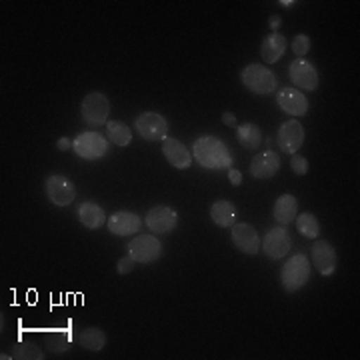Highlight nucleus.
Returning a JSON list of instances; mask_svg holds the SVG:
<instances>
[{"label":"nucleus","instance_id":"1","mask_svg":"<svg viewBox=\"0 0 360 360\" xmlns=\"http://www.w3.org/2000/svg\"><path fill=\"white\" fill-rule=\"evenodd\" d=\"M193 158L205 168H226L232 165V155L229 146L217 136H200L194 141Z\"/></svg>","mask_w":360,"mask_h":360},{"label":"nucleus","instance_id":"2","mask_svg":"<svg viewBox=\"0 0 360 360\" xmlns=\"http://www.w3.org/2000/svg\"><path fill=\"white\" fill-rule=\"evenodd\" d=\"M310 278V260L307 255L298 252L290 260L284 262L281 270V281L286 292H298Z\"/></svg>","mask_w":360,"mask_h":360},{"label":"nucleus","instance_id":"3","mask_svg":"<svg viewBox=\"0 0 360 360\" xmlns=\"http://www.w3.org/2000/svg\"><path fill=\"white\" fill-rule=\"evenodd\" d=\"M243 84L255 94H270L276 90L278 82H276V75L270 68L255 63L243 70Z\"/></svg>","mask_w":360,"mask_h":360},{"label":"nucleus","instance_id":"4","mask_svg":"<svg viewBox=\"0 0 360 360\" xmlns=\"http://www.w3.org/2000/svg\"><path fill=\"white\" fill-rule=\"evenodd\" d=\"M72 150L84 160H98L108 153V139L101 132H92V130L80 132L72 141Z\"/></svg>","mask_w":360,"mask_h":360},{"label":"nucleus","instance_id":"5","mask_svg":"<svg viewBox=\"0 0 360 360\" xmlns=\"http://www.w3.org/2000/svg\"><path fill=\"white\" fill-rule=\"evenodd\" d=\"M110 103L103 92H90L82 101V118L89 127H103L108 122Z\"/></svg>","mask_w":360,"mask_h":360},{"label":"nucleus","instance_id":"6","mask_svg":"<svg viewBox=\"0 0 360 360\" xmlns=\"http://www.w3.org/2000/svg\"><path fill=\"white\" fill-rule=\"evenodd\" d=\"M129 255L134 262L150 264V262H156L160 258L162 245L153 234H141V236L132 238V243H129Z\"/></svg>","mask_w":360,"mask_h":360},{"label":"nucleus","instance_id":"7","mask_svg":"<svg viewBox=\"0 0 360 360\" xmlns=\"http://www.w3.org/2000/svg\"><path fill=\"white\" fill-rule=\"evenodd\" d=\"M44 188H46L49 200L56 206H68L77 198V186L72 184V180L60 176V174L49 176L44 182Z\"/></svg>","mask_w":360,"mask_h":360},{"label":"nucleus","instance_id":"8","mask_svg":"<svg viewBox=\"0 0 360 360\" xmlns=\"http://www.w3.org/2000/svg\"><path fill=\"white\" fill-rule=\"evenodd\" d=\"M134 129L144 141H165L168 132V122L158 112H142L134 120Z\"/></svg>","mask_w":360,"mask_h":360},{"label":"nucleus","instance_id":"9","mask_svg":"<svg viewBox=\"0 0 360 360\" xmlns=\"http://www.w3.org/2000/svg\"><path fill=\"white\" fill-rule=\"evenodd\" d=\"M290 246H292V236L288 234L286 229H281V226L270 229L262 238V250L272 260H281L286 257Z\"/></svg>","mask_w":360,"mask_h":360},{"label":"nucleus","instance_id":"10","mask_svg":"<svg viewBox=\"0 0 360 360\" xmlns=\"http://www.w3.org/2000/svg\"><path fill=\"white\" fill-rule=\"evenodd\" d=\"M232 245L236 246L240 252H245L248 257H255L260 250V236H258L257 229L252 224H246V222H240V224H232Z\"/></svg>","mask_w":360,"mask_h":360},{"label":"nucleus","instance_id":"11","mask_svg":"<svg viewBox=\"0 0 360 360\" xmlns=\"http://www.w3.org/2000/svg\"><path fill=\"white\" fill-rule=\"evenodd\" d=\"M288 75L292 84L302 90H316L319 89V72L314 65L307 58H296L288 66Z\"/></svg>","mask_w":360,"mask_h":360},{"label":"nucleus","instance_id":"12","mask_svg":"<svg viewBox=\"0 0 360 360\" xmlns=\"http://www.w3.org/2000/svg\"><path fill=\"white\" fill-rule=\"evenodd\" d=\"M278 148L286 155H296V150L302 146L304 142V129L298 120H286L283 127L278 129Z\"/></svg>","mask_w":360,"mask_h":360},{"label":"nucleus","instance_id":"13","mask_svg":"<svg viewBox=\"0 0 360 360\" xmlns=\"http://www.w3.org/2000/svg\"><path fill=\"white\" fill-rule=\"evenodd\" d=\"M146 224L148 229L156 234H168L176 229L179 224V214L174 208L170 206H155L153 210H148L146 214Z\"/></svg>","mask_w":360,"mask_h":360},{"label":"nucleus","instance_id":"14","mask_svg":"<svg viewBox=\"0 0 360 360\" xmlns=\"http://www.w3.org/2000/svg\"><path fill=\"white\" fill-rule=\"evenodd\" d=\"M310 260L321 272L322 276H330L336 270V250L335 246L326 240H319L310 248Z\"/></svg>","mask_w":360,"mask_h":360},{"label":"nucleus","instance_id":"15","mask_svg":"<svg viewBox=\"0 0 360 360\" xmlns=\"http://www.w3.org/2000/svg\"><path fill=\"white\" fill-rule=\"evenodd\" d=\"M276 103H278V106L283 108L286 115L290 116H304L309 112V101H307V96L298 89H292V86H286V89L278 90Z\"/></svg>","mask_w":360,"mask_h":360},{"label":"nucleus","instance_id":"16","mask_svg":"<svg viewBox=\"0 0 360 360\" xmlns=\"http://www.w3.org/2000/svg\"><path fill=\"white\" fill-rule=\"evenodd\" d=\"M141 217L134 214V212H129V210H118L106 220L108 231L116 234V236H130V234L141 231Z\"/></svg>","mask_w":360,"mask_h":360},{"label":"nucleus","instance_id":"17","mask_svg":"<svg viewBox=\"0 0 360 360\" xmlns=\"http://www.w3.org/2000/svg\"><path fill=\"white\" fill-rule=\"evenodd\" d=\"M281 168V156L274 150H264L252 158L250 162V174L257 180H269L272 179Z\"/></svg>","mask_w":360,"mask_h":360},{"label":"nucleus","instance_id":"18","mask_svg":"<svg viewBox=\"0 0 360 360\" xmlns=\"http://www.w3.org/2000/svg\"><path fill=\"white\" fill-rule=\"evenodd\" d=\"M162 153H165V158H167L168 162L174 168L186 170V168L193 165V153H191L179 139H170V136H167L165 142H162Z\"/></svg>","mask_w":360,"mask_h":360},{"label":"nucleus","instance_id":"19","mask_svg":"<svg viewBox=\"0 0 360 360\" xmlns=\"http://www.w3.org/2000/svg\"><path fill=\"white\" fill-rule=\"evenodd\" d=\"M288 49V42L284 39L281 32H272L270 37L262 40L260 44V54H262V60L266 65H274L276 60H281L284 56V52Z\"/></svg>","mask_w":360,"mask_h":360},{"label":"nucleus","instance_id":"20","mask_svg":"<svg viewBox=\"0 0 360 360\" xmlns=\"http://www.w3.org/2000/svg\"><path fill=\"white\" fill-rule=\"evenodd\" d=\"M78 220L84 224V229L96 231L106 222V214H104L103 206L89 200V202H82L78 206Z\"/></svg>","mask_w":360,"mask_h":360},{"label":"nucleus","instance_id":"21","mask_svg":"<svg viewBox=\"0 0 360 360\" xmlns=\"http://www.w3.org/2000/svg\"><path fill=\"white\" fill-rule=\"evenodd\" d=\"M298 217V200L292 194H283L276 202H274V219L278 224H290Z\"/></svg>","mask_w":360,"mask_h":360},{"label":"nucleus","instance_id":"22","mask_svg":"<svg viewBox=\"0 0 360 360\" xmlns=\"http://www.w3.org/2000/svg\"><path fill=\"white\" fill-rule=\"evenodd\" d=\"M210 219L220 229H231L236 222V206L231 200H217L210 206Z\"/></svg>","mask_w":360,"mask_h":360},{"label":"nucleus","instance_id":"23","mask_svg":"<svg viewBox=\"0 0 360 360\" xmlns=\"http://www.w3.org/2000/svg\"><path fill=\"white\" fill-rule=\"evenodd\" d=\"M236 141L246 150H255V148L260 146V142H262V132H260L257 124L246 122V124H240L236 129Z\"/></svg>","mask_w":360,"mask_h":360},{"label":"nucleus","instance_id":"24","mask_svg":"<svg viewBox=\"0 0 360 360\" xmlns=\"http://www.w3.org/2000/svg\"><path fill=\"white\" fill-rule=\"evenodd\" d=\"M78 345L86 350H92V352H98L106 347V335L101 328H84L82 333H78Z\"/></svg>","mask_w":360,"mask_h":360},{"label":"nucleus","instance_id":"25","mask_svg":"<svg viewBox=\"0 0 360 360\" xmlns=\"http://www.w3.org/2000/svg\"><path fill=\"white\" fill-rule=\"evenodd\" d=\"M106 132H108V141L115 142L116 146H129L132 141V130L120 120H108Z\"/></svg>","mask_w":360,"mask_h":360},{"label":"nucleus","instance_id":"26","mask_svg":"<svg viewBox=\"0 0 360 360\" xmlns=\"http://www.w3.org/2000/svg\"><path fill=\"white\" fill-rule=\"evenodd\" d=\"M295 220L296 229H298V232H300L302 236H307V238H316V236H319L321 224H319V219H316L312 212H302V214H298Z\"/></svg>","mask_w":360,"mask_h":360},{"label":"nucleus","instance_id":"27","mask_svg":"<svg viewBox=\"0 0 360 360\" xmlns=\"http://www.w3.org/2000/svg\"><path fill=\"white\" fill-rule=\"evenodd\" d=\"M13 359L20 360H42L44 352L34 342H20L13 348Z\"/></svg>","mask_w":360,"mask_h":360},{"label":"nucleus","instance_id":"28","mask_svg":"<svg viewBox=\"0 0 360 360\" xmlns=\"http://www.w3.org/2000/svg\"><path fill=\"white\" fill-rule=\"evenodd\" d=\"M46 347H49V350H52V352H56V354H63V352H66L68 347H70V338H68V335H65V333H52L51 338L46 340Z\"/></svg>","mask_w":360,"mask_h":360},{"label":"nucleus","instance_id":"29","mask_svg":"<svg viewBox=\"0 0 360 360\" xmlns=\"http://www.w3.org/2000/svg\"><path fill=\"white\" fill-rule=\"evenodd\" d=\"M310 46H312V42H310V39L307 34H298V37H295V40H292V52L298 54V58H302L304 54H309Z\"/></svg>","mask_w":360,"mask_h":360},{"label":"nucleus","instance_id":"30","mask_svg":"<svg viewBox=\"0 0 360 360\" xmlns=\"http://www.w3.org/2000/svg\"><path fill=\"white\" fill-rule=\"evenodd\" d=\"M290 168H292V172H295V174H298V176H304V174L309 172V160H307L304 156L292 155V158H290Z\"/></svg>","mask_w":360,"mask_h":360},{"label":"nucleus","instance_id":"31","mask_svg":"<svg viewBox=\"0 0 360 360\" xmlns=\"http://www.w3.org/2000/svg\"><path fill=\"white\" fill-rule=\"evenodd\" d=\"M132 269H134V260H132L130 255L118 260V266H116V270H118L120 274H129V272H132Z\"/></svg>","mask_w":360,"mask_h":360},{"label":"nucleus","instance_id":"32","mask_svg":"<svg viewBox=\"0 0 360 360\" xmlns=\"http://www.w3.org/2000/svg\"><path fill=\"white\" fill-rule=\"evenodd\" d=\"M229 180H231L232 186H240V182H243V174H240V170H236V168H229Z\"/></svg>","mask_w":360,"mask_h":360},{"label":"nucleus","instance_id":"33","mask_svg":"<svg viewBox=\"0 0 360 360\" xmlns=\"http://www.w3.org/2000/svg\"><path fill=\"white\" fill-rule=\"evenodd\" d=\"M222 122H224L226 127H236V116L232 115V112H224V115H222Z\"/></svg>","mask_w":360,"mask_h":360},{"label":"nucleus","instance_id":"34","mask_svg":"<svg viewBox=\"0 0 360 360\" xmlns=\"http://www.w3.org/2000/svg\"><path fill=\"white\" fill-rule=\"evenodd\" d=\"M72 146V141H68V139H60V141L56 142V148L58 150H68Z\"/></svg>","mask_w":360,"mask_h":360},{"label":"nucleus","instance_id":"35","mask_svg":"<svg viewBox=\"0 0 360 360\" xmlns=\"http://www.w3.org/2000/svg\"><path fill=\"white\" fill-rule=\"evenodd\" d=\"M281 22H283L281 16H270V28H272V30H276V28L281 26Z\"/></svg>","mask_w":360,"mask_h":360},{"label":"nucleus","instance_id":"36","mask_svg":"<svg viewBox=\"0 0 360 360\" xmlns=\"http://www.w3.org/2000/svg\"><path fill=\"white\" fill-rule=\"evenodd\" d=\"M278 4H283V6H295L296 2L295 0H292V2H290V0H283V2H278Z\"/></svg>","mask_w":360,"mask_h":360}]
</instances>
